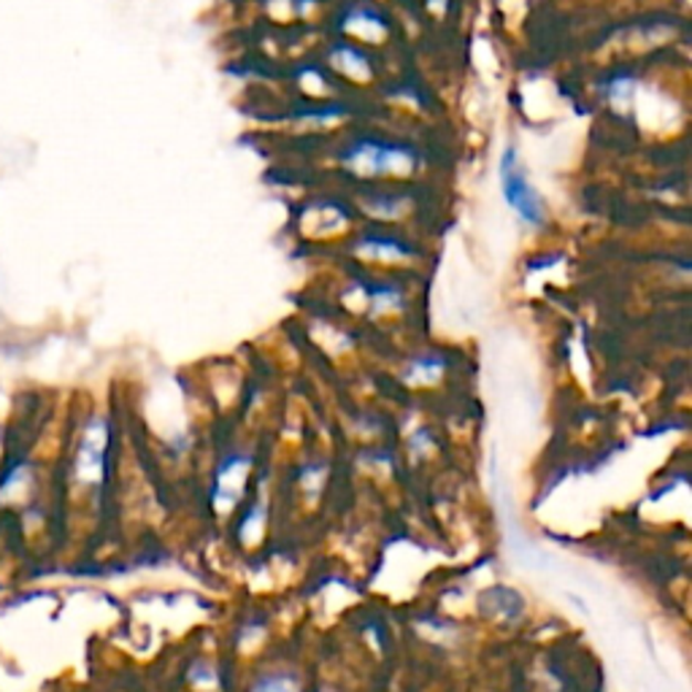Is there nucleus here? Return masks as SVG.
I'll use <instances>...</instances> for the list:
<instances>
[{
	"label": "nucleus",
	"mask_w": 692,
	"mask_h": 692,
	"mask_svg": "<svg viewBox=\"0 0 692 692\" xmlns=\"http://www.w3.org/2000/svg\"><path fill=\"white\" fill-rule=\"evenodd\" d=\"M633 93H636V87H633V78L630 76H615L609 82V103L615 108L630 106V101H633Z\"/></svg>",
	"instance_id": "8"
},
{
	"label": "nucleus",
	"mask_w": 692,
	"mask_h": 692,
	"mask_svg": "<svg viewBox=\"0 0 692 692\" xmlns=\"http://www.w3.org/2000/svg\"><path fill=\"white\" fill-rule=\"evenodd\" d=\"M444 371V360L441 357H420L409 366V374L417 376V379H433L436 374Z\"/></svg>",
	"instance_id": "10"
},
{
	"label": "nucleus",
	"mask_w": 692,
	"mask_h": 692,
	"mask_svg": "<svg viewBox=\"0 0 692 692\" xmlns=\"http://www.w3.org/2000/svg\"><path fill=\"white\" fill-rule=\"evenodd\" d=\"M338 30L346 41H355L360 46H385L392 25L385 9L376 6L374 0H349L338 17Z\"/></svg>",
	"instance_id": "3"
},
{
	"label": "nucleus",
	"mask_w": 692,
	"mask_h": 692,
	"mask_svg": "<svg viewBox=\"0 0 692 692\" xmlns=\"http://www.w3.org/2000/svg\"><path fill=\"white\" fill-rule=\"evenodd\" d=\"M252 692H297V684L290 673H269V677L258 679Z\"/></svg>",
	"instance_id": "9"
},
{
	"label": "nucleus",
	"mask_w": 692,
	"mask_h": 692,
	"mask_svg": "<svg viewBox=\"0 0 692 692\" xmlns=\"http://www.w3.org/2000/svg\"><path fill=\"white\" fill-rule=\"evenodd\" d=\"M342 166L355 179H406L420 168V151L409 144L387 141L379 136H360L346 144Z\"/></svg>",
	"instance_id": "1"
},
{
	"label": "nucleus",
	"mask_w": 692,
	"mask_h": 692,
	"mask_svg": "<svg viewBox=\"0 0 692 692\" xmlns=\"http://www.w3.org/2000/svg\"><path fill=\"white\" fill-rule=\"evenodd\" d=\"M327 71L338 74L352 84H371L376 76V63L368 52V46L355 44V41H333L325 52Z\"/></svg>",
	"instance_id": "4"
},
{
	"label": "nucleus",
	"mask_w": 692,
	"mask_h": 692,
	"mask_svg": "<svg viewBox=\"0 0 692 692\" xmlns=\"http://www.w3.org/2000/svg\"><path fill=\"white\" fill-rule=\"evenodd\" d=\"M497 171H501L503 198H506V203L512 206L514 214H517L522 222L533 224V228L544 224L546 222L544 198L538 196L536 187L527 181V174H525V168H522L517 149L508 147L506 151H503Z\"/></svg>",
	"instance_id": "2"
},
{
	"label": "nucleus",
	"mask_w": 692,
	"mask_h": 692,
	"mask_svg": "<svg viewBox=\"0 0 692 692\" xmlns=\"http://www.w3.org/2000/svg\"><path fill=\"white\" fill-rule=\"evenodd\" d=\"M357 252L376 260H406L415 254V249H411V244H406V241H400L398 235L368 233L357 241Z\"/></svg>",
	"instance_id": "6"
},
{
	"label": "nucleus",
	"mask_w": 692,
	"mask_h": 692,
	"mask_svg": "<svg viewBox=\"0 0 692 692\" xmlns=\"http://www.w3.org/2000/svg\"><path fill=\"white\" fill-rule=\"evenodd\" d=\"M106 458H108V430L103 420H93L87 424L82 436V444H78L74 471L78 482L84 484H98L106 473Z\"/></svg>",
	"instance_id": "5"
},
{
	"label": "nucleus",
	"mask_w": 692,
	"mask_h": 692,
	"mask_svg": "<svg viewBox=\"0 0 692 692\" xmlns=\"http://www.w3.org/2000/svg\"><path fill=\"white\" fill-rule=\"evenodd\" d=\"M363 293H366V301L371 303L374 312H390V308L403 306V293L390 282L363 284Z\"/></svg>",
	"instance_id": "7"
}]
</instances>
